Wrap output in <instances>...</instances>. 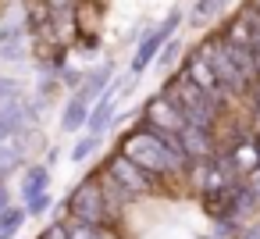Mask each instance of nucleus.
Segmentation results:
<instances>
[{
	"label": "nucleus",
	"instance_id": "nucleus-1",
	"mask_svg": "<svg viewBox=\"0 0 260 239\" xmlns=\"http://www.w3.org/2000/svg\"><path fill=\"white\" fill-rule=\"evenodd\" d=\"M75 211L86 218V221H93V218H100V203H104V196H100V189L93 186V182H86L79 193H75Z\"/></svg>",
	"mask_w": 260,
	"mask_h": 239
},
{
	"label": "nucleus",
	"instance_id": "nucleus-2",
	"mask_svg": "<svg viewBox=\"0 0 260 239\" xmlns=\"http://www.w3.org/2000/svg\"><path fill=\"white\" fill-rule=\"evenodd\" d=\"M175 22H178V15H171V18H168V25H164V29H160V33H153V36H150V40H146V43H143V47H139V54H136V72H139V68H146V65H150V57H153V54H157V47H160V43H164V40H168V29H171V25H175Z\"/></svg>",
	"mask_w": 260,
	"mask_h": 239
},
{
	"label": "nucleus",
	"instance_id": "nucleus-3",
	"mask_svg": "<svg viewBox=\"0 0 260 239\" xmlns=\"http://www.w3.org/2000/svg\"><path fill=\"white\" fill-rule=\"evenodd\" d=\"M150 114L157 118V125H168V129H178V125H182V118H178L164 100H153V104H150Z\"/></svg>",
	"mask_w": 260,
	"mask_h": 239
},
{
	"label": "nucleus",
	"instance_id": "nucleus-4",
	"mask_svg": "<svg viewBox=\"0 0 260 239\" xmlns=\"http://www.w3.org/2000/svg\"><path fill=\"white\" fill-rule=\"evenodd\" d=\"M75 18H79V33H93L96 29V8L93 4H75Z\"/></svg>",
	"mask_w": 260,
	"mask_h": 239
},
{
	"label": "nucleus",
	"instance_id": "nucleus-5",
	"mask_svg": "<svg viewBox=\"0 0 260 239\" xmlns=\"http://www.w3.org/2000/svg\"><path fill=\"white\" fill-rule=\"evenodd\" d=\"M82 125V100H75L68 107V118H64V129H79Z\"/></svg>",
	"mask_w": 260,
	"mask_h": 239
},
{
	"label": "nucleus",
	"instance_id": "nucleus-6",
	"mask_svg": "<svg viewBox=\"0 0 260 239\" xmlns=\"http://www.w3.org/2000/svg\"><path fill=\"white\" fill-rule=\"evenodd\" d=\"M47 4H50V8H75L72 0H47Z\"/></svg>",
	"mask_w": 260,
	"mask_h": 239
},
{
	"label": "nucleus",
	"instance_id": "nucleus-7",
	"mask_svg": "<svg viewBox=\"0 0 260 239\" xmlns=\"http://www.w3.org/2000/svg\"><path fill=\"white\" fill-rule=\"evenodd\" d=\"M43 239H64V232L61 228H50V232H43Z\"/></svg>",
	"mask_w": 260,
	"mask_h": 239
}]
</instances>
